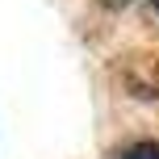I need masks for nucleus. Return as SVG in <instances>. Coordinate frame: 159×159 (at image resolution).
Here are the masks:
<instances>
[{"instance_id": "nucleus-1", "label": "nucleus", "mask_w": 159, "mask_h": 159, "mask_svg": "<svg viewBox=\"0 0 159 159\" xmlns=\"http://www.w3.org/2000/svg\"><path fill=\"white\" fill-rule=\"evenodd\" d=\"M113 159H159V143H151V138H138V143H126Z\"/></svg>"}, {"instance_id": "nucleus-2", "label": "nucleus", "mask_w": 159, "mask_h": 159, "mask_svg": "<svg viewBox=\"0 0 159 159\" xmlns=\"http://www.w3.org/2000/svg\"><path fill=\"white\" fill-rule=\"evenodd\" d=\"M151 4H155V13H159V0H151Z\"/></svg>"}]
</instances>
